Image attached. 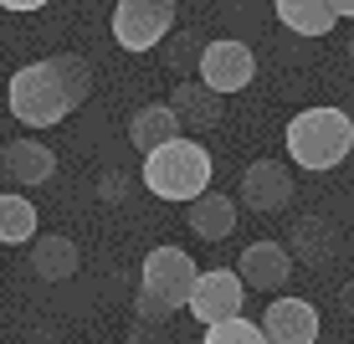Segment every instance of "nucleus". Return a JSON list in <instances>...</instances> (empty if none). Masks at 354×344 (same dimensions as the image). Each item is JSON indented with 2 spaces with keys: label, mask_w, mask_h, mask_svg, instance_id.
<instances>
[{
  "label": "nucleus",
  "mask_w": 354,
  "mask_h": 344,
  "mask_svg": "<svg viewBox=\"0 0 354 344\" xmlns=\"http://www.w3.org/2000/svg\"><path fill=\"white\" fill-rule=\"evenodd\" d=\"M195 282H201V267H195V257L185 247H154L149 257H144V267H139V293L160 298L169 314L190 309Z\"/></svg>",
  "instance_id": "nucleus-4"
},
{
  "label": "nucleus",
  "mask_w": 354,
  "mask_h": 344,
  "mask_svg": "<svg viewBox=\"0 0 354 344\" xmlns=\"http://www.w3.org/2000/svg\"><path fill=\"white\" fill-rule=\"evenodd\" d=\"M103 195H108V206H118L129 195V180H118V175H103Z\"/></svg>",
  "instance_id": "nucleus-21"
},
{
  "label": "nucleus",
  "mask_w": 354,
  "mask_h": 344,
  "mask_svg": "<svg viewBox=\"0 0 354 344\" xmlns=\"http://www.w3.org/2000/svg\"><path fill=\"white\" fill-rule=\"evenodd\" d=\"M108 31L124 52H154L175 31V0H118Z\"/></svg>",
  "instance_id": "nucleus-5"
},
{
  "label": "nucleus",
  "mask_w": 354,
  "mask_h": 344,
  "mask_svg": "<svg viewBox=\"0 0 354 344\" xmlns=\"http://www.w3.org/2000/svg\"><path fill=\"white\" fill-rule=\"evenodd\" d=\"M6 10H16V16H26V10H41V6H52V0H0Z\"/></svg>",
  "instance_id": "nucleus-22"
},
{
  "label": "nucleus",
  "mask_w": 354,
  "mask_h": 344,
  "mask_svg": "<svg viewBox=\"0 0 354 344\" xmlns=\"http://www.w3.org/2000/svg\"><path fill=\"white\" fill-rule=\"evenodd\" d=\"M334 242H339V231L328 226L324 216H298L292 231H288V252L298 257V262H313V267L334 257Z\"/></svg>",
  "instance_id": "nucleus-16"
},
{
  "label": "nucleus",
  "mask_w": 354,
  "mask_h": 344,
  "mask_svg": "<svg viewBox=\"0 0 354 344\" xmlns=\"http://www.w3.org/2000/svg\"><path fill=\"white\" fill-rule=\"evenodd\" d=\"M272 10H277V21H283L288 31H298V36H328L334 21H339V10L328 6V0H272Z\"/></svg>",
  "instance_id": "nucleus-18"
},
{
  "label": "nucleus",
  "mask_w": 354,
  "mask_h": 344,
  "mask_svg": "<svg viewBox=\"0 0 354 344\" xmlns=\"http://www.w3.org/2000/svg\"><path fill=\"white\" fill-rule=\"evenodd\" d=\"M354 150V118L344 108H303V114L288 118V159L303 170H313V175H324V170L344 165Z\"/></svg>",
  "instance_id": "nucleus-1"
},
{
  "label": "nucleus",
  "mask_w": 354,
  "mask_h": 344,
  "mask_svg": "<svg viewBox=\"0 0 354 344\" xmlns=\"http://www.w3.org/2000/svg\"><path fill=\"white\" fill-rule=\"evenodd\" d=\"M328 6L339 10V21H344V16H354V0H328Z\"/></svg>",
  "instance_id": "nucleus-23"
},
{
  "label": "nucleus",
  "mask_w": 354,
  "mask_h": 344,
  "mask_svg": "<svg viewBox=\"0 0 354 344\" xmlns=\"http://www.w3.org/2000/svg\"><path fill=\"white\" fill-rule=\"evenodd\" d=\"M205 344H267V329L262 318L252 324V318H221V324H205Z\"/></svg>",
  "instance_id": "nucleus-19"
},
{
  "label": "nucleus",
  "mask_w": 354,
  "mask_h": 344,
  "mask_svg": "<svg viewBox=\"0 0 354 344\" xmlns=\"http://www.w3.org/2000/svg\"><path fill=\"white\" fill-rule=\"evenodd\" d=\"M349 62H354V36H349Z\"/></svg>",
  "instance_id": "nucleus-25"
},
{
  "label": "nucleus",
  "mask_w": 354,
  "mask_h": 344,
  "mask_svg": "<svg viewBox=\"0 0 354 344\" xmlns=\"http://www.w3.org/2000/svg\"><path fill=\"white\" fill-rule=\"evenodd\" d=\"M221 98H226V93H216L205 78H185V82H175L169 103H175L185 134H211L216 124H221Z\"/></svg>",
  "instance_id": "nucleus-10"
},
{
  "label": "nucleus",
  "mask_w": 354,
  "mask_h": 344,
  "mask_svg": "<svg viewBox=\"0 0 354 344\" xmlns=\"http://www.w3.org/2000/svg\"><path fill=\"white\" fill-rule=\"evenodd\" d=\"M41 237V221H36V206L21 190L0 195V247H31Z\"/></svg>",
  "instance_id": "nucleus-17"
},
{
  "label": "nucleus",
  "mask_w": 354,
  "mask_h": 344,
  "mask_svg": "<svg viewBox=\"0 0 354 344\" xmlns=\"http://www.w3.org/2000/svg\"><path fill=\"white\" fill-rule=\"evenodd\" d=\"M292 262H298V257H292L283 242H252L247 252H241V278H247V288H257V293H277L283 288V282L292 278Z\"/></svg>",
  "instance_id": "nucleus-11"
},
{
  "label": "nucleus",
  "mask_w": 354,
  "mask_h": 344,
  "mask_svg": "<svg viewBox=\"0 0 354 344\" xmlns=\"http://www.w3.org/2000/svg\"><path fill=\"white\" fill-rule=\"evenodd\" d=\"M0 165H6V180H10V185H41V180L57 175V154L46 150L41 139H10Z\"/></svg>",
  "instance_id": "nucleus-13"
},
{
  "label": "nucleus",
  "mask_w": 354,
  "mask_h": 344,
  "mask_svg": "<svg viewBox=\"0 0 354 344\" xmlns=\"http://www.w3.org/2000/svg\"><path fill=\"white\" fill-rule=\"evenodd\" d=\"M82 267V257H77V242L62 237V231H46V237H36L31 242V273L41 278V282H67L72 273Z\"/></svg>",
  "instance_id": "nucleus-14"
},
{
  "label": "nucleus",
  "mask_w": 354,
  "mask_h": 344,
  "mask_svg": "<svg viewBox=\"0 0 354 344\" xmlns=\"http://www.w3.org/2000/svg\"><path fill=\"white\" fill-rule=\"evenodd\" d=\"M57 67H62V82H67V93H72V103H88L93 98V67L82 62L77 52H57Z\"/></svg>",
  "instance_id": "nucleus-20"
},
{
  "label": "nucleus",
  "mask_w": 354,
  "mask_h": 344,
  "mask_svg": "<svg viewBox=\"0 0 354 344\" xmlns=\"http://www.w3.org/2000/svg\"><path fill=\"white\" fill-rule=\"evenodd\" d=\"M6 103H10V118L26 124V129H57V124H67V114L77 108V103H72V93H67V82H62L57 57L21 67L16 78H10Z\"/></svg>",
  "instance_id": "nucleus-3"
},
{
  "label": "nucleus",
  "mask_w": 354,
  "mask_h": 344,
  "mask_svg": "<svg viewBox=\"0 0 354 344\" xmlns=\"http://www.w3.org/2000/svg\"><path fill=\"white\" fill-rule=\"evenodd\" d=\"M267 344H319V309L308 298H272L262 314Z\"/></svg>",
  "instance_id": "nucleus-9"
},
{
  "label": "nucleus",
  "mask_w": 354,
  "mask_h": 344,
  "mask_svg": "<svg viewBox=\"0 0 354 344\" xmlns=\"http://www.w3.org/2000/svg\"><path fill=\"white\" fill-rule=\"evenodd\" d=\"M185 134V124H180V114H175V103H144L139 114L129 118V144L139 154H154V150H165L169 139H180Z\"/></svg>",
  "instance_id": "nucleus-12"
},
{
  "label": "nucleus",
  "mask_w": 354,
  "mask_h": 344,
  "mask_svg": "<svg viewBox=\"0 0 354 344\" xmlns=\"http://www.w3.org/2000/svg\"><path fill=\"white\" fill-rule=\"evenodd\" d=\"M211 175H216V159L205 154V144L195 139H169L165 150L144 154V190L160 195V201H201L211 190Z\"/></svg>",
  "instance_id": "nucleus-2"
},
{
  "label": "nucleus",
  "mask_w": 354,
  "mask_h": 344,
  "mask_svg": "<svg viewBox=\"0 0 354 344\" xmlns=\"http://www.w3.org/2000/svg\"><path fill=\"white\" fill-rule=\"evenodd\" d=\"M185 221H190V231L201 242H226L231 231H236V201L221 195V190H205L201 201H190Z\"/></svg>",
  "instance_id": "nucleus-15"
},
{
  "label": "nucleus",
  "mask_w": 354,
  "mask_h": 344,
  "mask_svg": "<svg viewBox=\"0 0 354 344\" xmlns=\"http://www.w3.org/2000/svg\"><path fill=\"white\" fill-rule=\"evenodd\" d=\"M241 201H247V211H257V216L283 211L292 201V175H288L283 159H252V165L241 170Z\"/></svg>",
  "instance_id": "nucleus-8"
},
{
  "label": "nucleus",
  "mask_w": 354,
  "mask_h": 344,
  "mask_svg": "<svg viewBox=\"0 0 354 344\" xmlns=\"http://www.w3.org/2000/svg\"><path fill=\"white\" fill-rule=\"evenodd\" d=\"M195 78H205L216 93H241L252 78H257V57H252L247 42H236V36H221V42L201 46Z\"/></svg>",
  "instance_id": "nucleus-6"
},
{
  "label": "nucleus",
  "mask_w": 354,
  "mask_h": 344,
  "mask_svg": "<svg viewBox=\"0 0 354 344\" xmlns=\"http://www.w3.org/2000/svg\"><path fill=\"white\" fill-rule=\"evenodd\" d=\"M241 298H247V278L241 267H211L195 282V298H190V314L201 324H221V318H236L241 314Z\"/></svg>",
  "instance_id": "nucleus-7"
},
{
  "label": "nucleus",
  "mask_w": 354,
  "mask_h": 344,
  "mask_svg": "<svg viewBox=\"0 0 354 344\" xmlns=\"http://www.w3.org/2000/svg\"><path fill=\"white\" fill-rule=\"evenodd\" d=\"M344 314L354 318V282H349V288H344Z\"/></svg>",
  "instance_id": "nucleus-24"
}]
</instances>
